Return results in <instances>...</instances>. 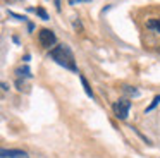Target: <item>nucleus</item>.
<instances>
[{
    "instance_id": "8",
    "label": "nucleus",
    "mask_w": 160,
    "mask_h": 158,
    "mask_svg": "<svg viewBox=\"0 0 160 158\" xmlns=\"http://www.w3.org/2000/svg\"><path fill=\"white\" fill-rule=\"evenodd\" d=\"M158 103H160V95H157L155 98H153V101L150 103V106H146V112H152V110L155 108V106L158 105Z\"/></svg>"
},
{
    "instance_id": "2",
    "label": "nucleus",
    "mask_w": 160,
    "mask_h": 158,
    "mask_svg": "<svg viewBox=\"0 0 160 158\" xmlns=\"http://www.w3.org/2000/svg\"><path fill=\"white\" fill-rule=\"evenodd\" d=\"M129 108H131V101H129V100H126V98L117 100V101L112 105V110H114L115 117H117V119H121V120H126V119H128Z\"/></svg>"
},
{
    "instance_id": "4",
    "label": "nucleus",
    "mask_w": 160,
    "mask_h": 158,
    "mask_svg": "<svg viewBox=\"0 0 160 158\" xmlns=\"http://www.w3.org/2000/svg\"><path fill=\"white\" fill-rule=\"evenodd\" d=\"M0 158H29V155L22 150H7L0 148Z\"/></svg>"
},
{
    "instance_id": "10",
    "label": "nucleus",
    "mask_w": 160,
    "mask_h": 158,
    "mask_svg": "<svg viewBox=\"0 0 160 158\" xmlns=\"http://www.w3.org/2000/svg\"><path fill=\"white\" fill-rule=\"evenodd\" d=\"M36 12H38V16L42 17V19H45V21L48 19V14H47V12H45V10H43V9H38V10H36Z\"/></svg>"
},
{
    "instance_id": "7",
    "label": "nucleus",
    "mask_w": 160,
    "mask_h": 158,
    "mask_svg": "<svg viewBox=\"0 0 160 158\" xmlns=\"http://www.w3.org/2000/svg\"><path fill=\"white\" fill-rule=\"evenodd\" d=\"M81 82H83V88H84V91H86V95L90 96V98H93V91H91V88H90V84H88L84 76H81Z\"/></svg>"
},
{
    "instance_id": "1",
    "label": "nucleus",
    "mask_w": 160,
    "mask_h": 158,
    "mask_svg": "<svg viewBox=\"0 0 160 158\" xmlns=\"http://www.w3.org/2000/svg\"><path fill=\"white\" fill-rule=\"evenodd\" d=\"M50 58L55 60L59 65H62L64 69H69V71H72V72H78L74 55H72V52H71V48L67 47V45H59V47L52 48V50H50Z\"/></svg>"
},
{
    "instance_id": "6",
    "label": "nucleus",
    "mask_w": 160,
    "mask_h": 158,
    "mask_svg": "<svg viewBox=\"0 0 160 158\" xmlns=\"http://www.w3.org/2000/svg\"><path fill=\"white\" fill-rule=\"evenodd\" d=\"M16 74H18V77L19 79H24V77H31V71H29V67L28 65H24V67H19L18 71H16Z\"/></svg>"
},
{
    "instance_id": "9",
    "label": "nucleus",
    "mask_w": 160,
    "mask_h": 158,
    "mask_svg": "<svg viewBox=\"0 0 160 158\" xmlns=\"http://www.w3.org/2000/svg\"><path fill=\"white\" fill-rule=\"evenodd\" d=\"M126 93H129V95H132V96H138L139 95V91L138 89H134V88H131V86H126V89H124Z\"/></svg>"
},
{
    "instance_id": "3",
    "label": "nucleus",
    "mask_w": 160,
    "mask_h": 158,
    "mask_svg": "<svg viewBox=\"0 0 160 158\" xmlns=\"http://www.w3.org/2000/svg\"><path fill=\"white\" fill-rule=\"evenodd\" d=\"M38 40H40V43H42V47H45V48H50V47H53V45L57 43L55 34H53V31H50V29H42L40 31Z\"/></svg>"
},
{
    "instance_id": "5",
    "label": "nucleus",
    "mask_w": 160,
    "mask_h": 158,
    "mask_svg": "<svg viewBox=\"0 0 160 158\" xmlns=\"http://www.w3.org/2000/svg\"><path fill=\"white\" fill-rule=\"evenodd\" d=\"M146 27L155 31L157 34H160V19H150L148 22H146Z\"/></svg>"
}]
</instances>
